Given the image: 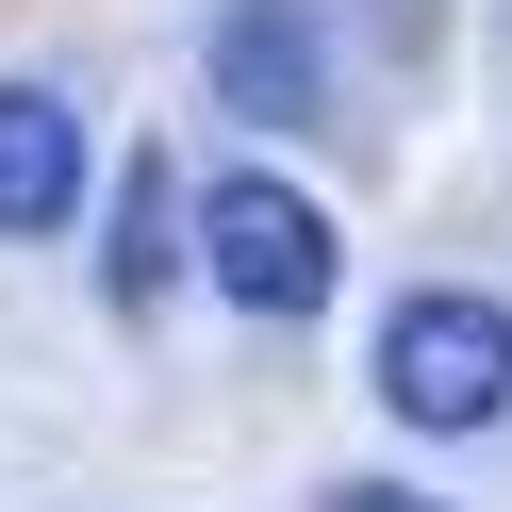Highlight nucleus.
<instances>
[{"mask_svg":"<svg viewBox=\"0 0 512 512\" xmlns=\"http://www.w3.org/2000/svg\"><path fill=\"white\" fill-rule=\"evenodd\" d=\"M182 248H199V265H215V298H232V314H265V331H298V314L331 298V265H347V248H331V215H314L281 166H232L199 215H182Z\"/></svg>","mask_w":512,"mask_h":512,"instance_id":"f257e3e1","label":"nucleus"},{"mask_svg":"<svg viewBox=\"0 0 512 512\" xmlns=\"http://www.w3.org/2000/svg\"><path fill=\"white\" fill-rule=\"evenodd\" d=\"M380 413H397V430H496L512 413V314L463 298V281L397 298L380 314Z\"/></svg>","mask_w":512,"mask_h":512,"instance_id":"f03ea898","label":"nucleus"},{"mask_svg":"<svg viewBox=\"0 0 512 512\" xmlns=\"http://www.w3.org/2000/svg\"><path fill=\"white\" fill-rule=\"evenodd\" d=\"M215 100H232L248 133H314V116H331V34H314L298 0H232V17H215Z\"/></svg>","mask_w":512,"mask_h":512,"instance_id":"7ed1b4c3","label":"nucleus"},{"mask_svg":"<svg viewBox=\"0 0 512 512\" xmlns=\"http://www.w3.org/2000/svg\"><path fill=\"white\" fill-rule=\"evenodd\" d=\"M83 182H100V149H83L67 83H0V248H34L83 215Z\"/></svg>","mask_w":512,"mask_h":512,"instance_id":"20e7f679","label":"nucleus"},{"mask_svg":"<svg viewBox=\"0 0 512 512\" xmlns=\"http://www.w3.org/2000/svg\"><path fill=\"white\" fill-rule=\"evenodd\" d=\"M166 281H182V199H166V166H133L116 215H100V298L116 314H166Z\"/></svg>","mask_w":512,"mask_h":512,"instance_id":"39448f33","label":"nucleus"},{"mask_svg":"<svg viewBox=\"0 0 512 512\" xmlns=\"http://www.w3.org/2000/svg\"><path fill=\"white\" fill-rule=\"evenodd\" d=\"M331 512H446V496H413V479H331Z\"/></svg>","mask_w":512,"mask_h":512,"instance_id":"423d86ee","label":"nucleus"}]
</instances>
